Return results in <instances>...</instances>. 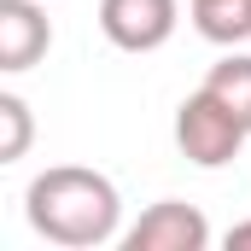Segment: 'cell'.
<instances>
[{
	"label": "cell",
	"instance_id": "9c48e42d",
	"mask_svg": "<svg viewBox=\"0 0 251 251\" xmlns=\"http://www.w3.org/2000/svg\"><path fill=\"white\" fill-rule=\"evenodd\" d=\"M228 251H251V222H240V228H228Z\"/></svg>",
	"mask_w": 251,
	"mask_h": 251
},
{
	"label": "cell",
	"instance_id": "ba28073f",
	"mask_svg": "<svg viewBox=\"0 0 251 251\" xmlns=\"http://www.w3.org/2000/svg\"><path fill=\"white\" fill-rule=\"evenodd\" d=\"M0 164H18L24 152H29V134H35V123H29V105L18 100V94H0Z\"/></svg>",
	"mask_w": 251,
	"mask_h": 251
},
{
	"label": "cell",
	"instance_id": "7a4b0ae2",
	"mask_svg": "<svg viewBox=\"0 0 251 251\" xmlns=\"http://www.w3.org/2000/svg\"><path fill=\"white\" fill-rule=\"evenodd\" d=\"M251 128L210 94V88H199L181 100V111H176V146H181V158L199 164V170H222V164H234L240 158V146H246Z\"/></svg>",
	"mask_w": 251,
	"mask_h": 251
},
{
	"label": "cell",
	"instance_id": "52a82bcc",
	"mask_svg": "<svg viewBox=\"0 0 251 251\" xmlns=\"http://www.w3.org/2000/svg\"><path fill=\"white\" fill-rule=\"evenodd\" d=\"M204 88L251 128V53H228L222 64H210V76H204Z\"/></svg>",
	"mask_w": 251,
	"mask_h": 251
},
{
	"label": "cell",
	"instance_id": "3957f363",
	"mask_svg": "<svg viewBox=\"0 0 251 251\" xmlns=\"http://www.w3.org/2000/svg\"><path fill=\"white\" fill-rule=\"evenodd\" d=\"M181 24L176 0H100V29L123 53H158Z\"/></svg>",
	"mask_w": 251,
	"mask_h": 251
},
{
	"label": "cell",
	"instance_id": "277c9868",
	"mask_svg": "<svg viewBox=\"0 0 251 251\" xmlns=\"http://www.w3.org/2000/svg\"><path fill=\"white\" fill-rule=\"evenodd\" d=\"M204 246H210V222L199 204H181V199H158L123 234V251H204Z\"/></svg>",
	"mask_w": 251,
	"mask_h": 251
},
{
	"label": "cell",
	"instance_id": "6da1fadb",
	"mask_svg": "<svg viewBox=\"0 0 251 251\" xmlns=\"http://www.w3.org/2000/svg\"><path fill=\"white\" fill-rule=\"evenodd\" d=\"M24 210H29V228L41 240L64 246V251L111 246L117 228H123V199L111 187V176H100L88 164H53V170H41L29 181V193H24Z\"/></svg>",
	"mask_w": 251,
	"mask_h": 251
},
{
	"label": "cell",
	"instance_id": "8992f818",
	"mask_svg": "<svg viewBox=\"0 0 251 251\" xmlns=\"http://www.w3.org/2000/svg\"><path fill=\"white\" fill-rule=\"evenodd\" d=\"M193 29L216 47L251 41V0H193Z\"/></svg>",
	"mask_w": 251,
	"mask_h": 251
},
{
	"label": "cell",
	"instance_id": "5b68a950",
	"mask_svg": "<svg viewBox=\"0 0 251 251\" xmlns=\"http://www.w3.org/2000/svg\"><path fill=\"white\" fill-rule=\"evenodd\" d=\"M53 47V24L35 0H0V70H29L35 59H47Z\"/></svg>",
	"mask_w": 251,
	"mask_h": 251
}]
</instances>
